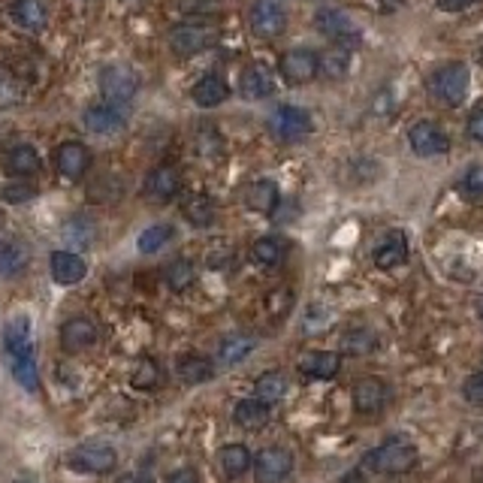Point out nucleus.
Returning <instances> with one entry per match:
<instances>
[{
	"label": "nucleus",
	"mask_w": 483,
	"mask_h": 483,
	"mask_svg": "<svg viewBox=\"0 0 483 483\" xmlns=\"http://www.w3.org/2000/svg\"><path fill=\"white\" fill-rule=\"evenodd\" d=\"M181 214L190 221L194 227H212L214 224V203L205 194H194L188 197L185 203H181Z\"/></svg>",
	"instance_id": "obj_31"
},
{
	"label": "nucleus",
	"mask_w": 483,
	"mask_h": 483,
	"mask_svg": "<svg viewBox=\"0 0 483 483\" xmlns=\"http://www.w3.org/2000/svg\"><path fill=\"white\" fill-rule=\"evenodd\" d=\"M478 314H480V320H483V299H480V302H478Z\"/></svg>",
	"instance_id": "obj_50"
},
{
	"label": "nucleus",
	"mask_w": 483,
	"mask_h": 483,
	"mask_svg": "<svg viewBox=\"0 0 483 483\" xmlns=\"http://www.w3.org/2000/svg\"><path fill=\"white\" fill-rule=\"evenodd\" d=\"M85 272H88L85 260L73 254V251H55V254H52V278H55L58 285L64 287L79 285V281L85 278Z\"/></svg>",
	"instance_id": "obj_20"
},
{
	"label": "nucleus",
	"mask_w": 483,
	"mask_h": 483,
	"mask_svg": "<svg viewBox=\"0 0 483 483\" xmlns=\"http://www.w3.org/2000/svg\"><path fill=\"white\" fill-rule=\"evenodd\" d=\"M381 6H387V10H396V6H402L405 0H378Z\"/></svg>",
	"instance_id": "obj_49"
},
{
	"label": "nucleus",
	"mask_w": 483,
	"mask_h": 483,
	"mask_svg": "<svg viewBox=\"0 0 483 483\" xmlns=\"http://www.w3.org/2000/svg\"><path fill=\"white\" fill-rule=\"evenodd\" d=\"M296 369L305 381H333L342 369V357L335 350H309Z\"/></svg>",
	"instance_id": "obj_13"
},
{
	"label": "nucleus",
	"mask_w": 483,
	"mask_h": 483,
	"mask_svg": "<svg viewBox=\"0 0 483 483\" xmlns=\"http://www.w3.org/2000/svg\"><path fill=\"white\" fill-rule=\"evenodd\" d=\"M474 0H439V6L444 12H456V10H465V6H471Z\"/></svg>",
	"instance_id": "obj_47"
},
{
	"label": "nucleus",
	"mask_w": 483,
	"mask_h": 483,
	"mask_svg": "<svg viewBox=\"0 0 483 483\" xmlns=\"http://www.w3.org/2000/svg\"><path fill=\"white\" fill-rule=\"evenodd\" d=\"M34 197H36V188L28 185L25 179L12 181V185L4 188V199H6V203H28V199H34Z\"/></svg>",
	"instance_id": "obj_43"
},
{
	"label": "nucleus",
	"mask_w": 483,
	"mask_h": 483,
	"mask_svg": "<svg viewBox=\"0 0 483 483\" xmlns=\"http://www.w3.org/2000/svg\"><path fill=\"white\" fill-rule=\"evenodd\" d=\"M97 335H100L97 326L91 324L88 318H73L60 329V344H64V350H70V354H79V350H88L91 344L97 342Z\"/></svg>",
	"instance_id": "obj_19"
},
{
	"label": "nucleus",
	"mask_w": 483,
	"mask_h": 483,
	"mask_svg": "<svg viewBox=\"0 0 483 483\" xmlns=\"http://www.w3.org/2000/svg\"><path fill=\"white\" fill-rule=\"evenodd\" d=\"M480 64H483V49H480Z\"/></svg>",
	"instance_id": "obj_52"
},
{
	"label": "nucleus",
	"mask_w": 483,
	"mask_h": 483,
	"mask_svg": "<svg viewBox=\"0 0 483 483\" xmlns=\"http://www.w3.org/2000/svg\"><path fill=\"white\" fill-rule=\"evenodd\" d=\"M469 136L474 142H483V109H478L469 121Z\"/></svg>",
	"instance_id": "obj_45"
},
{
	"label": "nucleus",
	"mask_w": 483,
	"mask_h": 483,
	"mask_svg": "<svg viewBox=\"0 0 483 483\" xmlns=\"http://www.w3.org/2000/svg\"><path fill=\"white\" fill-rule=\"evenodd\" d=\"M190 97H194V103L203 106V109H214V106H221L229 97V85H227L224 76L205 73L203 79L194 85V91H190Z\"/></svg>",
	"instance_id": "obj_21"
},
{
	"label": "nucleus",
	"mask_w": 483,
	"mask_h": 483,
	"mask_svg": "<svg viewBox=\"0 0 483 483\" xmlns=\"http://www.w3.org/2000/svg\"><path fill=\"white\" fill-rule=\"evenodd\" d=\"M414 465H417V447L405 439H390L381 444L378 450H372V454L366 456V469H372L378 474H390V478L408 474Z\"/></svg>",
	"instance_id": "obj_2"
},
{
	"label": "nucleus",
	"mask_w": 483,
	"mask_h": 483,
	"mask_svg": "<svg viewBox=\"0 0 483 483\" xmlns=\"http://www.w3.org/2000/svg\"><path fill=\"white\" fill-rule=\"evenodd\" d=\"M254 339L251 335H242V333H233V335H227L224 342L218 344V363L224 366V369H229V366H239L245 357L254 350Z\"/></svg>",
	"instance_id": "obj_26"
},
{
	"label": "nucleus",
	"mask_w": 483,
	"mask_h": 483,
	"mask_svg": "<svg viewBox=\"0 0 483 483\" xmlns=\"http://www.w3.org/2000/svg\"><path fill=\"white\" fill-rule=\"evenodd\" d=\"M287 393V378L281 372H263L257 378V398L272 408L275 402H281Z\"/></svg>",
	"instance_id": "obj_34"
},
{
	"label": "nucleus",
	"mask_w": 483,
	"mask_h": 483,
	"mask_svg": "<svg viewBox=\"0 0 483 483\" xmlns=\"http://www.w3.org/2000/svg\"><path fill=\"white\" fill-rule=\"evenodd\" d=\"M408 260V239L402 233H390L384 242L374 248V266L378 270H396Z\"/></svg>",
	"instance_id": "obj_23"
},
{
	"label": "nucleus",
	"mask_w": 483,
	"mask_h": 483,
	"mask_svg": "<svg viewBox=\"0 0 483 483\" xmlns=\"http://www.w3.org/2000/svg\"><path fill=\"white\" fill-rule=\"evenodd\" d=\"M115 483H145L142 478H136V474H125V478H118Z\"/></svg>",
	"instance_id": "obj_48"
},
{
	"label": "nucleus",
	"mask_w": 483,
	"mask_h": 483,
	"mask_svg": "<svg viewBox=\"0 0 483 483\" xmlns=\"http://www.w3.org/2000/svg\"><path fill=\"white\" fill-rule=\"evenodd\" d=\"M239 91L242 97L248 100H266L275 94V76L270 67L263 64H251L242 70V79H239Z\"/></svg>",
	"instance_id": "obj_17"
},
{
	"label": "nucleus",
	"mask_w": 483,
	"mask_h": 483,
	"mask_svg": "<svg viewBox=\"0 0 483 483\" xmlns=\"http://www.w3.org/2000/svg\"><path fill=\"white\" fill-rule=\"evenodd\" d=\"M469 88H471V73L463 60H450V64L439 67L429 79V91L432 97L439 100L444 106H463L465 97H469Z\"/></svg>",
	"instance_id": "obj_1"
},
{
	"label": "nucleus",
	"mask_w": 483,
	"mask_h": 483,
	"mask_svg": "<svg viewBox=\"0 0 483 483\" xmlns=\"http://www.w3.org/2000/svg\"><path fill=\"white\" fill-rule=\"evenodd\" d=\"M218 43V30L203 25V21H190V25H175L170 30V45L175 55L181 58H190V55H199V52L212 49Z\"/></svg>",
	"instance_id": "obj_3"
},
{
	"label": "nucleus",
	"mask_w": 483,
	"mask_h": 483,
	"mask_svg": "<svg viewBox=\"0 0 483 483\" xmlns=\"http://www.w3.org/2000/svg\"><path fill=\"white\" fill-rule=\"evenodd\" d=\"M85 127L91 133L100 136H112L125 127V112H121L118 103H97L85 109Z\"/></svg>",
	"instance_id": "obj_15"
},
{
	"label": "nucleus",
	"mask_w": 483,
	"mask_h": 483,
	"mask_svg": "<svg viewBox=\"0 0 483 483\" xmlns=\"http://www.w3.org/2000/svg\"><path fill=\"white\" fill-rule=\"evenodd\" d=\"M278 203H281V190L272 179H260L245 190V205H248L251 212L272 214L275 209H278Z\"/></svg>",
	"instance_id": "obj_22"
},
{
	"label": "nucleus",
	"mask_w": 483,
	"mask_h": 483,
	"mask_svg": "<svg viewBox=\"0 0 483 483\" xmlns=\"http://www.w3.org/2000/svg\"><path fill=\"white\" fill-rule=\"evenodd\" d=\"M115 465H118V456L109 444H82L70 454V469L82 471V474H109Z\"/></svg>",
	"instance_id": "obj_6"
},
{
	"label": "nucleus",
	"mask_w": 483,
	"mask_h": 483,
	"mask_svg": "<svg viewBox=\"0 0 483 483\" xmlns=\"http://www.w3.org/2000/svg\"><path fill=\"white\" fill-rule=\"evenodd\" d=\"M175 369H179V378L188 381V384H205L214 374V363L203 354H185Z\"/></svg>",
	"instance_id": "obj_27"
},
{
	"label": "nucleus",
	"mask_w": 483,
	"mask_h": 483,
	"mask_svg": "<svg viewBox=\"0 0 483 483\" xmlns=\"http://www.w3.org/2000/svg\"><path fill=\"white\" fill-rule=\"evenodd\" d=\"M270 130L278 140L285 142H296V140H305L311 133V115L302 109V106H294V103H281L278 109L270 115Z\"/></svg>",
	"instance_id": "obj_4"
},
{
	"label": "nucleus",
	"mask_w": 483,
	"mask_h": 483,
	"mask_svg": "<svg viewBox=\"0 0 483 483\" xmlns=\"http://www.w3.org/2000/svg\"><path fill=\"white\" fill-rule=\"evenodd\" d=\"M194 278H197V272H194V263H190V260H175V263L166 266V285H170V290H175V294L188 290L194 285Z\"/></svg>",
	"instance_id": "obj_36"
},
{
	"label": "nucleus",
	"mask_w": 483,
	"mask_h": 483,
	"mask_svg": "<svg viewBox=\"0 0 483 483\" xmlns=\"http://www.w3.org/2000/svg\"><path fill=\"white\" fill-rule=\"evenodd\" d=\"M4 221H6V218H4V212H0V227H4Z\"/></svg>",
	"instance_id": "obj_51"
},
{
	"label": "nucleus",
	"mask_w": 483,
	"mask_h": 483,
	"mask_svg": "<svg viewBox=\"0 0 483 483\" xmlns=\"http://www.w3.org/2000/svg\"><path fill=\"white\" fill-rule=\"evenodd\" d=\"M348 70H350V49H344V45H335V49L320 55V76L324 79H344Z\"/></svg>",
	"instance_id": "obj_32"
},
{
	"label": "nucleus",
	"mask_w": 483,
	"mask_h": 483,
	"mask_svg": "<svg viewBox=\"0 0 483 483\" xmlns=\"http://www.w3.org/2000/svg\"><path fill=\"white\" fill-rule=\"evenodd\" d=\"M463 396H465V402H469L471 408H483V372L471 374V378L465 381Z\"/></svg>",
	"instance_id": "obj_44"
},
{
	"label": "nucleus",
	"mask_w": 483,
	"mask_h": 483,
	"mask_svg": "<svg viewBox=\"0 0 483 483\" xmlns=\"http://www.w3.org/2000/svg\"><path fill=\"white\" fill-rule=\"evenodd\" d=\"M55 164H58V173L64 175V179L76 181V179H82V175L88 173L91 151L82 142H64L58 149V155H55Z\"/></svg>",
	"instance_id": "obj_16"
},
{
	"label": "nucleus",
	"mask_w": 483,
	"mask_h": 483,
	"mask_svg": "<svg viewBox=\"0 0 483 483\" xmlns=\"http://www.w3.org/2000/svg\"><path fill=\"white\" fill-rule=\"evenodd\" d=\"M408 145L417 157H439L450 151V136L435 121H417L408 130Z\"/></svg>",
	"instance_id": "obj_7"
},
{
	"label": "nucleus",
	"mask_w": 483,
	"mask_h": 483,
	"mask_svg": "<svg viewBox=\"0 0 483 483\" xmlns=\"http://www.w3.org/2000/svg\"><path fill=\"white\" fill-rule=\"evenodd\" d=\"M28 266V251L12 239H0V275H19Z\"/></svg>",
	"instance_id": "obj_35"
},
{
	"label": "nucleus",
	"mask_w": 483,
	"mask_h": 483,
	"mask_svg": "<svg viewBox=\"0 0 483 483\" xmlns=\"http://www.w3.org/2000/svg\"><path fill=\"white\" fill-rule=\"evenodd\" d=\"M166 483H199V478L194 469H179Z\"/></svg>",
	"instance_id": "obj_46"
},
{
	"label": "nucleus",
	"mask_w": 483,
	"mask_h": 483,
	"mask_svg": "<svg viewBox=\"0 0 483 483\" xmlns=\"http://www.w3.org/2000/svg\"><path fill=\"white\" fill-rule=\"evenodd\" d=\"M374 344H378V339H374L372 329L366 326H357V329H348V333L342 335V350L348 357H366L374 350Z\"/></svg>",
	"instance_id": "obj_33"
},
{
	"label": "nucleus",
	"mask_w": 483,
	"mask_h": 483,
	"mask_svg": "<svg viewBox=\"0 0 483 483\" xmlns=\"http://www.w3.org/2000/svg\"><path fill=\"white\" fill-rule=\"evenodd\" d=\"M179 10L185 15H194V19H209L221 10L218 0H179Z\"/></svg>",
	"instance_id": "obj_41"
},
{
	"label": "nucleus",
	"mask_w": 483,
	"mask_h": 483,
	"mask_svg": "<svg viewBox=\"0 0 483 483\" xmlns=\"http://www.w3.org/2000/svg\"><path fill=\"white\" fill-rule=\"evenodd\" d=\"M4 348L12 359H28L34 357V344H30V320L28 318H12L4 329Z\"/></svg>",
	"instance_id": "obj_18"
},
{
	"label": "nucleus",
	"mask_w": 483,
	"mask_h": 483,
	"mask_svg": "<svg viewBox=\"0 0 483 483\" xmlns=\"http://www.w3.org/2000/svg\"><path fill=\"white\" fill-rule=\"evenodd\" d=\"M64 239L70 245H91V239H94V227H91L88 221L76 218L64 227Z\"/></svg>",
	"instance_id": "obj_40"
},
{
	"label": "nucleus",
	"mask_w": 483,
	"mask_h": 483,
	"mask_svg": "<svg viewBox=\"0 0 483 483\" xmlns=\"http://www.w3.org/2000/svg\"><path fill=\"white\" fill-rule=\"evenodd\" d=\"M12 21L25 30H43L45 28V6L40 0H12L10 6Z\"/></svg>",
	"instance_id": "obj_29"
},
{
	"label": "nucleus",
	"mask_w": 483,
	"mask_h": 483,
	"mask_svg": "<svg viewBox=\"0 0 483 483\" xmlns=\"http://www.w3.org/2000/svg\"><path fill=\"white\" fill-rule=\"evenodd\" d=\"M314 28H318L326 40H333L335 45H344V49L359 43L357 25L342 10H335V6H326V10H320L318 15H314Z\"/></svg>",
	"instance_id": "obj_8"
},
{
	"label": "nucleus",
	"mask_w": 483,
	"mask_h": 483,
	"mask_svg": "<svg viewBox=\"0 0 483 483\" xmlns=\"http://www.w3.org/2000/svg\"><path fill=\"white\" fill-rule=\"evenodd\" d=\"M233 420L236 426L248 429V432H260L266 423H270V405L260 402V398H242L239 405L233 408Z\"/></svg>",
	"instance_id": "obj_24"
},
{
	"label": "nucleus",
	"mask_w": 483,
	"mask_h": 483,
	"mask_svg": "<svg viewBox=\"0 0 483 483\" xmlns=\"http://www.w3.org/2000/svg\"><path fill=\"white\" fill-rule=\"evenodd\" d=\"M170 239H173V227L170 224H155V227L145 229L136 245H140L142 254H155V251L164 248V245L170 242Z\"/></svg>",
	"instance_id": "obj_37"
},
{
	"label": "nucleus",
	"mask_w": 483,
	"mask_h": 483,
	"mask_svg": "<svg viewBox=\"0 0 483 483\" xmlns=\"http://www.w3.org/2000/svg\"><path fill=\"white\" fill-rule=\"evenodd\" d=\"M459 190L465 197H483V164H474L459 179Z\"/></svg>",
	"instance_id": "obj_39"
},
{
	"label": "nucleus",
	"mask_w": 483,
	"mask_h": 483,
	"mask_svg": "<svg viewBox=\"0 0 483 483\" xmlns=\"http://www.w3.org/2000/svg\"><path fill=\"white\" fill-rule=\"evenodd\" d=\"M248 21H251V30H254L257 36H263V40H272V36L285 34L287 12H285V6H281L278 0H254Z\"/></svg>",
	"instance_id": "obj_9"
},
{
	"label": "nucleus",
	"mask_w": 483,
	"mask_h": 483,
	"mask_svg": "<svg viewBox=\"0 0 483 483\" xmlns=\"http://www.w3.org/2000/svg\"><path fill=\"white\" fill-rule=\"evenodd\" d=\"M294 471V456L285 447H266L260 450L254 463V478L257 483H285Z\"/></svg>",
	"instance_id": "obj_12"
},
{
	"label": "nucleus",
	"mask_w": 483,
	"mask_h": 483,
	"mask_svg": "<svg viewBox=\"0 0 483 483\" xmlns=\"http://www.w3.org/2000/svg\"><path fill=\"white\" fill-rule=\"evenodd\" d=\"M130 381H133V387H140V390H155L160 384V366L155 363V359H140L136 363V369L133 374H130Z\"/></svg>",
	"instance_id": "obj_38"
},
{
	"label": "nucleus",
	"mask_w": 483,
	"mask_h": 483,
	"mask_svg": "<svg viewBox=\"0 0 483 483\" xmlns=\"http://www.w3.org/2000/svg\"><path fill=\"white\" fill-rule=\"evenodd\" d=\"M6 170H10V175L28 179V175L40 173V155H36L30 145H12V149L6 151Z\"/></svg>",
	"instance_id": "obj_28"
},
{
	"label": "nucleus",
	"mask_w": 483,
	"mask_h": 483,
	"mask_svg": "<svg viewBox=\"0 0 483 483\" xmlns=\"http://www.w3.org/2000/svg\"><path fill=\"white\" fill-rule=\"evenodd\" d=\"M218 465H221V474H224V478H229V480L239 478V474L248 471V465H251V450L245 447V444H227L218 456Z\"/></svg>",
	"instance_id": "obj_30"
},
{
	"label": "nucleus",
	"mask_w": 483,
	"mask_h": 483,
	"mask_svg": "<svg viewBox=\"0 0 483 483\" xmlns=\"http://www.w3.org/2000/svg\"><path fill=\"white\" fill-rule=\"evenodd\" d=\"M350 398H354L357 414H363V417H374V414H381L387 408L390 387L381 378H374V374H366V378H359L354 384Z\"/></svg>",
	"instance_id": "obj_10"
},
{
	"label": "nucleus",
	"mask_w": 483,
	"mask_h": 483,
	"mask_svg": "<svg viewBox=\"0 0 483 483\" xmlns=\"http://www.w3.org/2000/svg\"><path fill=\"white\" fill-rule=\"evenodd\" d=\"M266 302H270V314H272L275 320H278V318H285V314L290 311V305H294V296H290L287 287H281V290H272Z\"/></svg>",
	"instance_id": "obj_42"
},
{
	"label": "nucleus",
	"mask_w": 483,
	"mask_h": 483,
	"mask_svg": "<svg viewBox=\"0 0 483 483\" xmlns=\"http://www.w3.org/2000/svg\"><path fill=\"white\" fill-rule=\"evenodd\" d=\"M320 73V58L311 49H290L281 55V76L290 85H309Z\"/></svg>",
	"instance_id": "obj_11"
},
{
	"label": "nucleus",
	"mask_w": 483,
	"mask_h": 483,
	"mask_svg": "<svg viewBox=\"0 0 483 483\" xmlns=\"http://www.w3.org/2000/svg\"><path fill=\"white\" fill-rule=\"evenodd\" d=\"M179 188H181V175L170 164L151 170L149 179H145V197L155 199V203H170V199L179 194Z\"/></svg>",
	"instance_id": "obj_14"
},
{
	"label": "nucleus",
	"mask_w": 483,
	"mask_h": 483,
	"mask_svg": "<svg viewBox=\"0 0 483 483\" xmlns=\"http://www.w3.org/2000/svg\"><path fill=\"white\" fill-rule=\"evenodd\" d=\"M100 91H103L106 103H127L130 97L140 91V76L127 64H109L100 73Z\"/></svg>",
	"instance_id": "obj_5"
},
{
	"label": "nucleus",
	"mask_w": 483,
	"mask_h": 483,
	"mask_svg": "<svg viewBox=\"0 0 483 483\" xmlns=\"http://www.w3.org/2000/svg\"><path fill=\"white\" fill-rule=\"evenodd\" d=\"M251 257H254V263L263 266V270H275V266L285 263L287 242L281 239V236H263V239L254 242V248H251Z\"/></svg>",
	"instance_id": "obj_25"
}]
</instances>
